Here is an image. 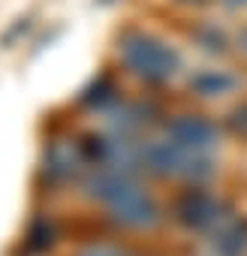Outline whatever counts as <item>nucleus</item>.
<instances>
[{
    "mask_svg": "<svg viewBox=\"0 0 247 256\" xmlns=\"http://www.w3.org/2000/svg\"><path fill=\"white\" fill-rule=\"evenodd\" d=\"M94 196L102 199L112 211V217L124 226H148L157 220V208L151 202V196L133 184L127 175L120 172H102L90 181Z\"/></svg>",
    "mask_w": 247,
    "mask_h": 256,
    "instance_id": "1",
    "label": "nucleus"
},
{
    "mask_svg": "<svg viewBox=\"0 0 247 256\" xmlns=\"http://www.w3.org/2000/svg\"><path fill=\"white\" fill-rule=\"evenodd\" d=\"M120 58L139 78L145 82H166L178 72L181 58L172 46H166L163 40L145 34V30H127L118 42Z\"/></svg>",
    "mask_w": 247,
    "mask_h": 256,
    "instance_id": "2",
    "label": "nucleus"
},
{
    "mask_svg": "<svg viewBox=\"0 0 247 256\" xmlns=\"http://www.w3.org/2000/svg\"><path fill=\"white\" fill-rule=\"evenodd\" d=\"M142 160L160 175H181V178H202L211 175V160L199 151H187L175 142H154L142 148Z\"/></svg>",
    "mask_w": 247,
    "mask_h": 256,
    "instance_id": "3",
    "label": "nucleus"
},
{
    "mask_svg": "<svg viewBox=\"0 0 247 256\" xmlns=\"http://www.w3.org/2000/svg\"><path fill=\"white\" fill-rule=\"evenodd\" d=\"M166 130H169L172 142L187 148V151H205V148L214 145V126L205 118H196V114H181V118L169 120Z\"/></svg>",
    "mask_w": 247,
    "mask_h": 256,
    "instance_id": "4",
    "label": "nucleus"
},
{
    "mask_svg": "<svg viewBox=\"0 0 247 256\" xmlns=\"http://www.w3.org/2000/svg\"><path fill=\"white\" fill-rule=\"evenodd\" d=\"M235 84H238V78L232 72H226V70H205V72H199V76L190 78V88L196 94H202V96H223Z\"/></svg>",
    "mask_w": 247,
    "mask_h": 256,
    "instance_id": "5",
    "label": "nucleus"
},
{
    "mask_svg": "<svg viewBox=\"0 0 247 256\" xmlns=\"http://www.w3.org/2000/svg\"><path fill=\"white\" fill-rule=\"evenodd\" d=\"M181 214L187 223L193 226H205L217 217V202L208 196V193H187L184 202H181Z\"/></svg>",
    "mask_w": 247,
    "mask_h": 256,
    "instance_id": "6",
    "label": "nucleus"
},
{
    "mask_svg": "<svg viewBox=\"0 0 247 256\" xmlns=\"http://www.w3.org/2000/svg\"><path fill=\"white\" fill-rule=\"evenodd\" d=\"M247 247V229H241L238 223H229L226 229L217 232V241H214V250L220 256H241Z\"/></svg>",
    "mask_w": 247,
    "mask_h": 256,
    "instance_id": "7",
    "label": "nucleus"
},
{
    "mask_svg": "<svg viewBox=\"0 0 247 256\" xmlns=\"http://www.w3.org/2000/svg\"><path fill=\"white\" fill-rule=\"evenodd\" d=\"M78 256H124V253H120V250H114V247H108V244H94V247L82 250Z\"/></svg>",
    "mask_w": 247,
    "mask_h": 256,
    "instance_id": "8",
    "label": "nucleus"
},
{
    "mask_svg": "<svg viewBox=\"0 0 247 256\" xmlns=\"http://www.w3.org/2000/svg\"><path fill=\"white\" fill-rule=\"evenodd\" d=\"M232 124H235V130H247V106L232 114Z\"/></svg>",
    "mask_w": 247,
    "mask_h": 256,
    "instance_id": "9",
    "label": "nucleus"
},
{
    "mask_svg": "<svg viewBox=\"0 0 247 256\" xmlns=\"http://www.w3.org/2000/svg\"><path fill=\"white\" fill-rule=\"evenodd\" d=\"M220 4H223L226 10H244V6H247V0H220Z\"/></svg>",
    "mask_w": 247,
    "mask_h": 256,
    "instance_id": "10",
    "label": "nucleus"
},
{
    "mask_svg": "<svg viewBox=\"0 0 247 256\" xmlns=\"http://www.w3.org/2000/svg\"><path fill=\"white\" fill-rule=\"evenodd\" d=\"M238 46H241V48H244V52H247V28H244V30H241V34H238Z\"/></svg>",
    "mask_w": 247,
    "mask_h": 256,
    "instance_id": "11",
    "label": "nucleus"
},
{
    "mask_svg": "<svg viewBox=\"0 0 247 256\" xmlns=\"http://www.w3.org/2000/svg\"><path fill=\"white\" fill-rule=\"evenodd\" d=\"M181 4H202V0H181Z\"/></svg>",
    "mask_w": 247,
    "mask_h": 256,
    "instance_id": "12",
    "label": "nucleus"
}]
</instances>
